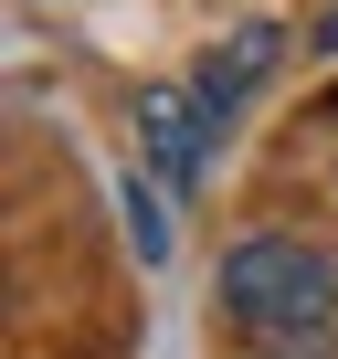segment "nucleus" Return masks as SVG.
Returning <instances> with one entry per match:
<instances>
[{
  "mask_svg": "<svg viewBox=\"0 0 338 359\" xmlns=\"http://www.w3.org/2000/svg\"><path fill=\"white\" fill-rule=\"evenodd\" d=\"M327 306H338L327 254H306V243H285V233H254V243L222 254V317H233L243 338H317Z\"/></svg>",
  "mask_w": 338,
  "mask_h": 359,
  "instance_id": "obj_1",
  "label": "nucleus"
},
{
  "mask_svg": "<svg viewBox=\"0 0 338 359\" xmlns=\"http://www.w3.org/2000/svg\"><path fill=\"white\" fill-rule=\"evenodd\" d=\"M212 137H222V116L201 106V85H137V148L169 191H191L212 169Z\"/></svg>",
  "mask_w": 338,
  "mask_h": 359,
  "instance_id": "obj_2",
  "label": "nucleus"
},
{
  "mask_svg": "<svg viewBox=\"0 0 338 359\" xmlns=\"http://www.w3.org/2000/svg\"><path fill=\"white\" fill-rule=\"evenodd\" d=\"M275 53H285V22H243V32H222V43L201 53V74H191V85H201V106H212V116H233V106L275 74Z\"/></svg>",
  "mask_w": 338,
  "mask_h": 359,
  "instance_id": "obj_3",
  "label": "nucleus"
},
{
  "mask_svg": "<svg viewBox=\"0 0 338 359\" xmlns=\"http://www.w3.org/2000/svg\"><path fill=\"white\" fill-rule=\"evenodd\" d=\"M127 243H137V264H169V201L148 180H127Z\"/></svg>",
  "mask_w": 338,
  "mask_h": 359,
  "instance_id": "obj_4",
  "label": "nucleus"
},
{
  "mask_svg": "<svg viewBox=\"0 0 338 359\" xmlns=\"http://www.w3.org/2000/svg\"><path fill=\"white\" fill-rule=\"evenodd\" d=\"M254 359H317V338H254Z\"/></svg>",
  "mask_w": 338,
  "mask_h": 359,
  "instance_id": "obj_5",
  "label": "nucleus"
},
{
  "mask_svg": "<svg viewBox=\"0 0 338 359\" xmlns=\"http://www.w3.org/2000/svg\"><path fill=\"white\" fill-rule=\"evenodd\" d=\"M317 43H327V53H338V11H327V22H317Z\"/></svg>",
  "mask_w": 338,
  "mask_h": 359,
  "instance_id": "obj_6",
  "label": "nucleus"
},
{
  "mask_svg": "<svg viewBox=\"0 0 338 359\" xmlns=\"http://www.w3.org/2000/svg\"><path fill=\"white\" fill-rule=\"evenodd\" d=\"M327 116H338V95H327Z\"/></svg>",
  "mask_w": 338,
  "mask_h": 359,
  "instance_id": "obj_7",
  "label": "nucleus"
}]
</instances>
